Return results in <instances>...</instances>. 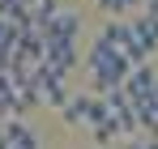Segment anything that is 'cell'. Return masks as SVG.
Listing matches in <instances>:
<instances>
[{"label": "cell", "mask_w": 158, "mask_h": 149, "mask_svg": "<svg viewBox=\"0 0 158 149\" xmlns=\"http://www.w3.org/2000/svg\"><path fill=\"white\" fill-rule=\"evenodd\" d=\"M90 136H94V145L103 149L111 136H120V128H115V119H103V124H94V128H90Z\"/></svg>", "instance_id": "cell-9"}, {"label": "cell", "mask_w": 158, "mask_h": 149, "mask_svg": "<svg viewBox=\"0 0 158 149\" xmlns=\"http://www.w3.org/2000/svg\"><path fill=\"white\" fill-rule=\"evenodd\" d=\"M154 90H158V73L150 68V64L132 68V73H128V81H124V98H128V102H145Z\"/></svg>", "instance_id": "cell-5"}, {"label": "cell", "mask_w": 158, "mask_h": 149, "mask_svg": "<svg viewBox=\"0 0 158 149\" xmlns=\"http://www.w3.org/2000/svg\"><path fill=\"white\" fill-rule=\"evenodd\" d=\"M4 124H9V111H0V128H4Z\"/></svg>", "instance_id": "cell-13"}, {"label": "cell", "mask_w": 158, "mask_h": 149, "mask_svg": "<svg viewBox=\"0 0 158 149\" xmlns=\"http://www.w3.org/2000/svg\"><path fill=\"white\" fill-rule=\"evenodd\" d=\"M145 13H150V17H158V0H145Z\"/></svg>", "instance_id": "cell-11"}, {"label": "cell", "mask_w": 158, "mask_h": 149, "mask_svg": "<svg viewBox=\"0 0 158 149\" xmlns=\"http://www.w3.org/2000/svg\"><path fill=\"white\" fill-rule=\"evenodd\" d=\"M9 102H13V85H9V73L0 68V111H9Z\"/></svg>", "instance_id": "cell-10"}, {"label": "cell", "mask_w": 158, "mask_h": 149, "mask_svg": "<svg viewBox=\"0 0 158 149\" xmlns=\"http://www.w3.org/2000/svg\"><path fill=\"white\" fill-rule=\"evenodd\" d=\"M132 34L141 38V47L150 51V55L158 51V17H150V13H141V17L132 22Z\"/></svg>", "instance_id": "cell-7"}, {"label": "cell", "mask_w": 158, "mask_h": 149, "mask_svg": "<svg viewBox=\"0 0 158 149\" xmlns=\"http://www.w3.org/2000/svg\"><path fill=\"white\" fill-rule=\"evenodd\" d=\"M60 115H64V124H73V128H94V124H103V119H111L107 115V102L94 98V94H73Z\"/></svg>", "instance_id": "cell-1"}, {"label": "cell", "mask_w": 158, "mask_h": 149, "mask_svg": "<svg viewBox=\"0 0 158 149\" xmlns=\"http://www.w3.org/2000/svg\"><path fill=\"white\" fill-rule=\"evenodd\" d=\"M30 85H34L39 102H47V107H56V111H64V102L73 98V94H69V85H64V77L52 73L47 64H39V68L30 73Z\"/></svg>", "instance_id": "cell-2"}, {"label": "cell", "mask_w": 158, "mask_h": 149, "mask_svg": "<svg viewBox=\"0 0 158 149\" xmlns=\"http://www.w3.org/2000/svg\"><path fill=\"white\" fill-rule=\"evenodd\" d=\"M77 30H81V13L77 9H56L52 17H47V26H43V34L47 38H69V43H77Z\"/></svg>", "instance_id": "cell-4"}, {"label": "cell", "mask_w": 158, "mask_h": 149, "mask_svg": "<svg viewBox=\"0 0 158 149\" xmlns=\"http://www.w3.org/2000/svg\"><path fill=\"white\" fill-rule=\"evenodd\" d=\"M0 149H39V136L26 119H9L0 128Z\"/></svg>", "instance_id": "cell-6"}, {"label": "cell", "mask_w": 158, "mask_h": 149, "mask_svg": "<svg viewBox=\"0 0 158 149\" xmlns=\"http://www.w3.org/2000/svg\"><path fill=\"white\" fill-rule=\"evenodd\" d=\"M124 149H145V141H128V145H124Z\"/></svg>", "instance_id": "cell-12"}, {"label": "cell", "mask_w": 158, "mask_h": 149, "mask_svg": "<svg viewBox=\"0 0 158 149\" xmlns=\"http://www.w3.org/2000/svg\"><path fill=\"white\" fill-rule=\"evenodd\" d=\"M43 64H47L52 73L69 77V68L77 64V43H69V38H47V47H43Z\"/></svg>", "instance_id": "cell-3"}, {"label": "cell", "mask_w": 158, "mask_h": 149, "mask_svg": "<svg viewBox=\"0 0 158 149\" xmlns=\"http://www.w3.org/2000/svg\"><path fill=\"white\" fill-rule=\"evenodd\" d=\"M137 4H145V0H98V9H103L107 17H128Z\"/></svg>", "instance_id": "cell-8"}]
</instances>
